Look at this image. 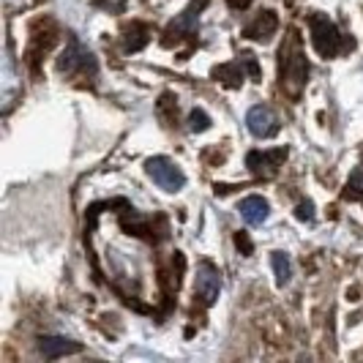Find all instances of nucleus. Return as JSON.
<instances>
[{"label":"nucleus","mask_w":363,"mask_h":363,"mask_svg":"<svg viewBox=\"0 0 363 363\" xmlns=\"http://www.w3.org/2000/svg\"><path fill=\"white\" fill-rule=\"evenodd\" d=\"M77 69H96V63H93V55L88 50H82L77 41H72L63 55H60V60H57V72L60 74H74Z\"/></svg>","instance_id":"nucleus-7"},{"label":"nucleus","mask_w":363,"mask_h":363,"mask_svg":"<svg viewBox=\"0 0 363 363\" xmlns=\"http://www.w3.org/2000/svg\"><path fill=\"white\" fill-rule=\"evenodd\" d=\"M208 128H211V118H208V112H202V109H191V115H189V131L202 134V131H208Z\"/></svg>","instance_id":"nucleus-16"},{"label":"nucleus","mask_w":363,"mask_h":363,"mask_svg":"<svg viewBox=\"0 0 363 363\" xmlns=\"http://www.w3.org/2000/svg\"><path fill=\"white\" fill-rule=\"evenodd\" d=\"M235 243H238V249H243V255H246V257L252 255V240L243 235V233H238V235H235Z\"/></svg>","instance_id":"nucleus-19"},{"label":"nucleus","mask_w":363,"mask_h":363,"mask_svg":"<svg viewBox=\"0 0 363 363\" xmlns=\"http://www.w3.org/2000/svg\"><path fill=\"white\" fill-rule=\"evenodd\" d=\"M240 216L246 224H252V227H259V224H265L268 216H271V205L262 200L259 194H252V197H246V200H240Z\"/></svg>","instance_id":"nucleus-10"},{"label":"nucleus","mask_w":363,"mask_h":363,"mask_svg":"<svg viewBox=\"0 0 363 363\" xmlns=\"http://www.w3.org/2000/svg\"><path fill=\"white\" fill-rule=\"evenodd\" d=\"M208 6V0H197V3H191L186 11H183L181 17L175 19L169 28H167V36H172V33H178V36H191L194 33V28H197V19H200V11Z\"/></svg>","instance_id":"nucleus-11"},{"label":"nucleus","mask_w":363,"mask_h":363,"mask_svg":"<svg viewBox=\"0 0 363 363\" xmlns=\"http://www.w3.org/2000/svg\"><path fill=\"white\" fill-rule=\"evenodd\" d=\"M240 63H243V69L252 74V79H259V66H257L255 55H240Z\"/></svg>","instance_id":"nucleus-17"},{"label":"nucleus","mask_w":363,"mask_h":363,"mask_svg":"<svg viewBox=\"0 0 363 363\" xmlns=\"http://www.w3.org/2000/svg\"><path fill=\"white\" fill-rule=\"evenodd\" d=\"M213 77H216L218 82H224L227 88H240V85H243V63L235 60V63L216 66V69H213Z\"/></svg>","instance_id":"nucleus-12"},{"label":"nucleus","mask_w":363,"mask_h":363,"mask_svg":"<svg viewBox=\"0 0 363 363\" xmlns=\"http://www.w3.org/2000/svg\"><path fill=\"white\" fill-rule=\"evenodd\" d=\"M295 216L301 218V221H314V205L311 202H301L295 208Z\"/></svg>","instance_id":"nucleus-18"},{"label":"nucleus","mask_w":363,"mask_h":363,"mask_svg":"<svg viewBox=\"0 0 363 363\" xmlns=\"http://www.w3.org/2000/svg\"><path fill=\"white\" fill-rule=\"evenodd\" d=\"M145 172H147V178L156 183L159 189L169 191V194H178L183 186H186V175H183V169L175 162L164 159V156H153V159H147Z\"/></svg>","instance_id":"nucleus-3"},{"label":"nucleus","mask_w":363,"mask_h":363,"mask_svg":"<svg viewBox=\"0 0 363 363\" xmlns=\"http://www.w3.org/2000/svg\"><path fill=\"white\" fill-rule=\"evenodd\" d=\"M276 30H279V17H276V11H259V14L243 28V36L265 44V41H271Z\"/></svg>","instance_id":"nucleus-8"},{"label":"nucleus","mask_w":363,"mask_h":363,"mask_svg":"<svg viewBox=\"0 0 363 363\" xmlns=\"http://www.w3.org/2000/svg\"><path fill=\"white\" fill-rule=\"evenodd\" d=\"M306 77H309V63L301 47V36L290 30L279 50V85L290 99H301L306 88Z\"/></svg>","instance_id":"nucleus-1"},{"label":"nucleus","mask_w":363,"mask_h":363,"mask_svg":"<svg viewBox=\"0 0 363 363\" xmlns=\"http://www.w3.org/2000/svg\"><path fill=\"white\" fill-rule=\"evenodd\" d=\"M38 350H41V355L47 358V361H57V358H63V355H74V352H79L82 347L72 342V339H63V336H41L38 339Z\"/></svg>","instance_id":"nucleus-9"},{"label":"nucleus","mask_w":363,"mask_h":363,"mask_svg":"<svg viewBox=\"0 0 363 363\" xmlns=\"http://www.w3.org/2000/svg\"><path fill=\"white\" fill-rule=\"evenodd\" d=\"M271 265H273V273H276V284H279V287L290 284V279H292V262H290V257L284 255V252H273Z\"/></svg>","instance_id":"nucleus-13"},{"label":"nucleus","mask_w":363,"mask_h":363,"mask_svg":"<svg viewBox=\"0 0 363 363\" xmlns=\"http://www.w3.org/2000/svg\"><path fill=\"white\" fill-rule=\"evenodd\" d=\"M287 159V147H273V150H249L246 167L257 178H273L279 172L281 162Z\"/></svg>","instance_id":"nucleus-4"},{"label":"nucleus","mask_w":363,"mask_h":363,"mask_svg":"<svg viewBox=\"0 0 363 363\" xmlns=\"http://www.w3.org/2000/svg\"><path fill=\"white\" fill-rule=\"evenodd\" d=\"M309 30H311V44L323 57H336L342 52V33L336 28L333 19L325 14H311L309 17Z\"/></svg>","instance_id":"nucleus-2"},{"label":"nucleus","mask_w":363,"mask_h":363,"mask_svg":"<svg viewBox=\"0 0 363 363\" xmlns=\"http://www.w3.org/2000/svg\"><path fill=\"white\" fill-rule=\"evenodd\" d=\"M227 3H230L233 9H246V6L252 3V0H227Z\"/></svg>","instance_id":"nucleus-20"},{"label":"nucleus","mask_w":363,"mask_h":363,"mask_svg":"<svg viewBox=\"0 0 363 363\" xmlns=\"http://www.w3.org/2000/svg\"><path fill=\"white\" fill-rule=\"evenodd\" d=\"M345 197H347V200L363 202V167H361V169H355V172L350 175L347 189H345Z\"/></svg>","instance_id":"nucleus-15"},{"label":"nucleus","mask_w":363,"mask_h":363,"mask_svg":"<svg viewBox=\"0 0 363 363\" xmlns=\"http://www.w3.org/2000/svg\"><path fill=\"white\" fill-rule=\"evenodd\" d=\"M246 126L249 131L255 134L257 140H271L279 134V118L273 115L271 107H262V104H257L246 112Z\"/></svg>","instance_id":"nucleus-6"},{"label":"nucleus","mask_w":363,"mask_h":363,"mask_svg":"<svg viewBox=\"0 0 363 363\" xmlns=\"http://www.w3.org/2000/svg\"><path fill=\"white\" fill-rule=\"evenodd\" d=\"M145 44H147V28L140 25V22H134L126 30V52H140Z\"/></svg>","instance_id":"nucleus-14"},{"label":"nucleus","mask_w":363,"mask_h":363,"mask_svg":"<svg viewBox=\"0 0 363 363\" xmlns=\"http://www.w3.org/2000/svg\"><path fill=\"white\" fill-rule=\"evenodd\" d=\"M194 292L205 306H213L221 292V273L211 265V262H200L197 265V281H194Z\"/></svg>","instance_id":"nucleus-5"}]
</instances>
